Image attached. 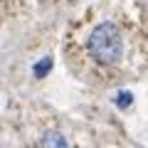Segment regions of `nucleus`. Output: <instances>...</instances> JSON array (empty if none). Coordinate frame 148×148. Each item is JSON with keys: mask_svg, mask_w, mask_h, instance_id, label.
I'll return each instance as SVG.
<instances>
[{"mask_svg": "<svg viewBox=\"0 0 148 148\" xmlns=\"http://www.w3.org/2000/svg\"><path fill=\"white\" fill-rule=\"evenodd\" d=\"M86 52L104 67L119 64L123 57V37L119 27L114 22H99L86 37Z\"/></svg>", "mask_w": 148, "mask_h": 148, "instance_id": "1", "label": "nucleus"}, {"mask_svg": "<svg viewBox=\"0 0 148 148\" xmlns=\"http://www.w3.org/2000/svg\"><path fill=\"white\" fill-rule=\"evenodd\" d=\"M40 148H69V141L64 138L62 131H57V128H49V131L42 133Z\"/></svg>", "mask_w": 148, "mask_h": 148, "instance_id": "2", "label": "nucleus"}, {"mask_svg": "<svg viewBox=\"0 0 148 148\" xmlns=\"http://www.w3.org/2000/svg\"><path fill=\"white\" fill-rule=\"evenodd\" d=\"M49 67H52V59L45 57V59H40V62L32 67V72H35V77H45V74L49 72Z\"/></svg>", "mask_w": 148, "mask_h": 148, "instance_id": "3", "label": "nucleus"}, {"mask_svg": "<svg viewBox=\"0 0 148 148\" xmlns=\"http://www.w3.org/2000/svg\"><path fill=\"white\" fill-rule=\"evenodd\" d=\"M131 101H133V96L128 94V91H121V94L116 96V104H119V109H126V106L131 104Z\"/></svg>", "mask_w": 148, "mask_h": 148, "instance_id": "4", "label": "nucleus"}]
</instances>
